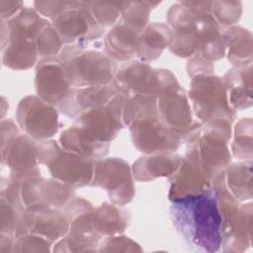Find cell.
<instances>
[{"mask_svg": "<svg viewBox=\"0 0 253 253\" xmlns=\"http://www.w3.org/2000/svg\"><path fill=\"white\" fill-rule=\"evenodd\" d=\"M211 13L221 29L228 28L240 19L242 6L240 2L213 1L211 2Z\"/></svg>", "mask_w": 253, "mask_h": 253, "instance_id": "obj_31", "label": "cell"}, {"mask_svg": "<svg viewBox=\"0 0 253 253\" xmlns=\"http://www.w3.org/2000/svg\"><path fill=\"white\" fill-rule=\"evenodd\" d=\"M22 235L33 233L48 241L63 237L69 229V220L64 211L54 208H35L25 211L21 220Z\"/></svg>", "mask_w": 253, "mask_h": 253, "instance_id": "obj_15", "label": "cell"}, {"mask_svg": "<svg viewBox=\"0 0 253 253\" xmlns=\"http://www.w3.org/2000/svg\"><path fill=\"white\" fill-rule=\"evenodd\" d=\"M91 186L103 188L110 200L119 206L129 203L134 196V185L130 168L121 158H106L95 162Z\"/></svg>", "mask_w": 253, "mask_h": 253, "instance_id": "obj_9", "label": "cell"}, {"mask_svg": "<svg viewBox=\"0 0 253 253\" xmlns=\"http://www.w3.org/2000/svg\"><path fill=\"white\" fill-rule=\"evenodd\" d=\"M127 95L119 93L107 105L78 115L74 126L89 140L110 143L123 128V109Z\"/></svg>", "mask_w": 253, "mask_h": 253, "instance_id": "obj_6", "label": "cell"}, {"mask_svg": "<svg viewBox=\"0 0 253 253\" xmlns=\"http://www.w3.org/2000/svg\"><path fill=\"white\" fill-rule=\"evenodd\" d=\"M251 65L231 68L223 76L228 101L234 110L251 106Z\"/></svg>", "mask_w": 253, "mask_h": 253, "instance_id": "obj_23", "label": "cell"}, {"mask_svg": "<svg viewBox=\"0 0 253 253\" xmlns=\"http://www.w3.org/2000/svg\"><path fill=\"white\" fill-rule=\"evenodd\" d=\"M3 64L16 70L28 69L37 63L39 53L36 39L8 32V39L2 48Z\"/></svg>", "mask_w": 253, "mask_h": 253, "instance_id": "obj_19", "label": "cell"}, {"mask_svg": "<svg viewBox=\"0 0 253 253\" xmlns=\"http://www.w3.org/2000/svg\"><path fill=\"white\" fill-rule=\"evenodd\" d=\"M38 53L41 58L55 56L62 49V41L51 23L45 25L36 39Z\"/></svg>", "mask_w": 253, "mask_h": 253, "instance_id": "obj_29", "label": "cell"}, {"mask_svg": "<svg viewBox=\"0 0 253 253\" xmlns=\"http://www.w3.org/2000/svg\"><path fill=\"white\" fill-rule=\"evenodd\" d=\"M113 84L119 93L127 96L151 95L157 97V69L151 68L146 62L138 59L126 61L118 66Z\"/></svg>", "mask_w": 253, "mask_h": 253, "instance_id": "obj_14", "label": "cell"}, {"mask_svg": "<svg viewBox=\"0 0 253 253\" xmlns=\"http://www.w3.org/2000/svg\"><path fill=\"white\" fill-rule=\"evenodd\" d=\"M59 143L63 148L93 160L103 159L108 153L110 146V143H100L89 140L81 134L74 126L61 132Z\"/></svg>", "mask_w": 253, "mask_h": 253, "instance_id": "obj_25", "label": "cell"}, {"mask_svg": "<svg viewBox=\"0 0 253 253\" xmlns=\"http://www.w3.org/2000/svg\"><path fill=\"white\" fill-rule=\"evenodd\" d=\"M18 182L19 199L24 211L35 208L59 209L73 198L72 187L56 179L34 176Z\"/></svg>", "mask_w": 253, "mask_h": 253, "instance_id": "obj_11", "label": "cell"}, {"mask_svg": "<svg viewBox=\"0 0 253 253\" xmlns=\"http://www.w3.org/2000/svg\"><path fill=\"white\" fill-rule=\"evenodd\" d=\"M128 126L133 145L145 154H169L181 144V137L166 127L158 116L136 119Z\"/></svg>", "mask_w": 253, "mask_h": 253, "instance_id": "obj_10", "label": "cell"}, {"mask_svg": "<svg viewBox=\"0 0 253 253\" xmlns=\"http://www.w3.org/2000/svg\"><path fill=\"white\" fill-rule=\"evenodd\" d=\"M170 177L171 201L200 195L212 186V178L195 159L186 155L182 157L178 169Z\"/></svg>", "mask_w": 253, "mask_h": 253, "instance_id": "obj_16", "label": "cell"}, {"mask_svg": "<svg viewBox=\"0 0 253 253\" xmlns=\"http://www.w3.org/2000/svg\"><path fill=\"white\" fill-rule=\"evenodd\" d=\"M2 166L10 170V180L21 181L39 176L38 140L20 131L10 119L1 123Z\"/></svg>", "mask_w": 253, "mask_h": 253, "instance_id": "obj_3", "label": "cell"}, {"mask_svg": "<svg viewBox=\"0 0 253 253\" xmlns=\"http://www.w3.org/2000/svg\"><path fill=\"white\" fill-rule=\"evenodd\" d=\"M159 3L160 2L145 1L129 2L128 5L123 10L121 19L119 21L140 34L148 25V18L151 9Z\"/></svg>", "mask_w": 253, "mask_h": 253, "instance_id": "obj_27", "label": "cell"}, {"mask_svg": "<svg viewBox=\"0 0 253 253\" xmlns=\"http://www.w3.org/2000/svg\"><path fill=\"white\" fill-rule=\"evenodd\" d=\"M59 57L73 88L112 84L118 69L117 62L106 53L79 44L63 46Z\"/></svg>", "mask_w": 253, "mask_h": 253, "instance_id": "obj_2", "label": "cell"}, {"mask_svg": "<svg viewBox=\"0 0 253 253\" xmlns=\"http://www.w3.org/2000/svg\"><path fill=\"white\" fill-rule=\"evenodd\" d=\"M35 86L38 96L57 107L72 88L66 77L65 65L60 57L41 58L37 64Z\"/></svg>", "mask_w": 253, "mask_h": 253, "instance_id": "obj_12", "label": "cell"}, {"mask_svg": "<svg viewBox=\"0 0 253 253\" xmlns=\"http://www.w3.org/2000/svg\"><path fill=\"white\" fill-rule=\"evenodd\" d=\"M138 33L122 22L116 23L105 35L106 54L114 61L126 62L136 57Z\"/></svg>", "mask_w": 253, "mask_h": 253, "instance_id": "obj_20", "label": "cell"}, {"mask_svg": "<svg viewBox=\"0 0 253 253\" xmlns=\"http://www.w3.org/2000/svg\"><path fill=\"white\" fill-rule=\"evenodd\" d=\"M170 216L176 231L190 248L201 252L220 249L221 214L213 186L200 195L172 201Z\"/></svg>", "mask_w": 253, "mask_h": 253, "instance_id": "obj_1", "label": "cell"}, {"mask_svg": "<svg viewBox=\"0 0 253 253\" xmlns=\"http://www.w3.org/2000/svg\"><path fill=\"white\" fill-rule=\"evenodd\" d=\"M189 99L196 117L203 123L217 119L232 123L235 119V111L229 104L222 78L212 74L194 76Z\"/></svg>", "mask_w": 253, "mask_h": 253, "instance_id": "obj_5", "label": "cell"}, {"mask_svg": "<svg viewBox=\"0 0 253 253\" xmlns=\"http://www.w3.org/2000/svg\"><path fill=\"white\" fill-rule=\"evenodd\" d=\"M221 38L228 60L235 67L251 65V33L241 27L231 26L221 29Z\"/></svg>", "mask_w": 253, "mask_h": 253, "instance_id": "obj_22", "label": "cell"}, {"mask_svg": "<svg viewBox=\"0 0 253 253\" xmlns=\"http://www.w3.org/2000/svg\"><path fill=\"white\" fill-rule=\"evenodd\" d=\"M251 162L235 163L222 171V180L226 190L237 201L251 199Z\"/></svg>", "mask_w": 253, "mask_h": 253, "instance_id": "obj_26", "label": "cell"}, {"mask_svg": "<svg viewBox=\"0 0 253 253\" xmlns=\"http://www.w3.org/2000/svg\"><path fill=\"white\" fill-rule=\"evenodd\" d=\"M182 157L169 154H149L140 157L131 168L132 174L137 181H149L157 177H170L178 169Z\"/></svg>", "mask_w": 253, "mask_h": 253, "instance_id": "obj_21", "label": "cell"}, {"mask_svg": "<svg viewBox=\"0 0 253 253\" xmlns=\"http://www.w3.org/2000/svg\"><path fill=\"white\" fill-rule=\"evenodd\" d=\"M174 39L172 29L167 24L150 23L138 35L136 58L149 62L160 56L163 49L170 47Z\"/></svg>", "mask_w": 253, "mask_h": 253, "instance_id": "obj_18", "label": "cell"}, {"mask_svg": "<svg viewBox=\"0 0 253 253\" xmlns=\"http://www.w3.org/2000/svg\"><path fill=\"white\" fill-rule=\"evenodd\" d=\"M96 22L102 27L114 26L121 16L123 10L129 2H107V1H89L87 2Z\"/></svg>", "mask_w": 253, "mask_h": 253, "instance_id": "obj_28", "label": "cell"}, {"mask_svg": "<svg viewBox=\"0 0 253 253\" xmlns=\"http://www.w3.org/2000/svg\"><path fill=\"white\" fill-rule=\"evenodd\" d=\"M38 157L58 181L71 187L91 184L97 160L69 151L54 140L38 141Z\"/></svg>", "mask_w": 253, "mask_h": 253, "instance_id": "obj_4", "label": "cell"}, {"mask_svg": "<svg viewBox=\"0 0 253 253\" xmlns=\"http://www.w3.org/2000/svg\"><path fill=\"white\" fill-rule=\"evenodd\" d=\"M122 207L116 204L104 203L94 209L93 225L100 235H114L125 230L129 214Z\"/></svg>", "mask_w": 253, "mask_h": 253, "instance_id": "obj_24", "label": "cell"}, {"mask_svg": "<svg viewBox=\"0 0 253 253\" xmlns=\"http://www.w3.org/2000/svg\"><path fill=\"white\" fill-rule=\"evenodd\" d=\"M251 119H242L235 126V137L232 143L233 154L240 159L251 160L252 131Z\"/></svg>", "mask_w": 253, "mask_h": 253, "instance_id": "obj_30", "label": "cell"}, {"mask_svg": "<svg viewBox=\"0 0 253 253\" xmlns=\"http://www.w3.org/2000/svg\"><path fill=\"white\" fill-rule=\"evenodd\" d=\"M51 24L66 45L79 44L88 46L105 35L93 17L87 2L73 1L72 5L51 20Z\"/></svg>", "mask_w": 253, "mask_h": 253, "instance_id": "obj_7", "label": "cell"}, {"mask_svg": "<svg viewBox=\"0 0 253 253\" xmlns=\"http://www.w3.org/2000/svg\"><path fill=\"white\" fill-rule=\"evenodd\" d=\"M157 99L161 123L181 138L202 125L192 119L189 99L181 86L163 93Z\"/></svg>", "mask_w": 253, "mask_h": 253, "instance_id": "obj_13", "label": "cell"}, {"mask_svg": "<svg viewBox=\"0 0 253 253\" xmlns=\"http://www.w3.org/2000/svg\"><path fill=\"white\" fill-rule=\"evenodd\" d=\"M73 1H36L34 2L35 9L45 18L54 19L58 14L68 9Z\"/></svg>", "mask_w": 253, "mask_h": 253, "instance_id": "obj_32", "label": "cell"}, {"mask_svg": "<svg viewBox=\"0 0 253 253\" xmlns=\"http://www.w3.org/2000/svg\"><path fill=\"white\" fill-rule=\"evenodd\" d=\"M119 94L114 84L71 88L64 100L56 107L66 117L75 119L90 109L107 105Z\"/></svg>", "mask_w": 253, "mask_h": 253, "instance_id": "obj_17", "label": "cell"}, {"mask_svg": "<svg viewBox=\"0 0 253 253\" xmlns=\"http://www.w3.org/2000/svg\"><path fill=\"white\" fill-rule=\"evenodd\" d=\"M16 120L21 129L38 141L48 140L58 129L56 108L36 96H27L21 100Z\"/></svg>", "mask_w": 253, "mask_h": 253, "instance_id": "obj_8", "label": "cell"}, {"mask_svg": "<svg viewBox=\"0 0 253 253\" xmlns=\"http://www.w3.org/2000/svg\"><path fill=\"white\" fill-rule=\"evenodd\" d=\"M22 2H13V1H0V14L1 20L8 21L14 16H16L23 9Z\"/></svg>", "mask_w": 253, "mask_h": 253, "instance_id": "obj_33", "label": "cell"}]
</instances>
